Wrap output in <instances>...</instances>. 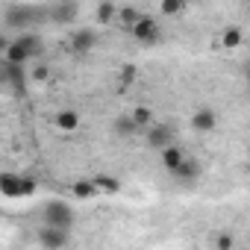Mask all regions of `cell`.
<instances>
[{
	"label": "cell",
	"mask_w": 250,
	"mask_h": 250,
	"mask_svg": "<svg viewBox=\"0 0 250 250\" xmlns=\"http://www.w3.org/2000/svg\"><path fill=\"white\" fill-rule=\"evenodd\" d=\"M39 53H42V39L33 36V33H21V36L12 39L9 47L3 50V62H6V65H21V68H27V62H30L33 56H39Z\"/></svg>",
	"instance_id": "1"
},
{
	"label": "cell",
	"mask_w": 250,
	"mask_h": 250,
	"mask_svg": "<svg viewBox=\"0 0 250 250\" xmlns=\"http://www.w3.org/2000/svg\"><path fill=\"white\" fill-rule=\"evenodd\" d=\"M42 221H44V227H56V229L71 232L74 224H77V215H74V209H71L68 200H59L56 197V200H47L42 206Z\"/></svg>",
	"instance_id": "2"
},
{
	"label": "cell",
	"mask_w": 250,
	"mask_h": 250,
	"mask_svg": "<svg viewBox=\"0 0 250 250\" xmlns=\"http://www.w3.org/2000/svg\"><path fill=\"white\" fill-rule=\"evenodd\" d=\"M145 145L150 147V150H165V147H171L174 145V130L168 127V124H153L150 130H145Z\"/></svg>",
	"instance_id": "3"
},
{
	"label": "cell",
	"mask_w": 250,
	"mask_h": 250,
	"mask_svg": "<svg viewBox=\"0 0 250 250\" xmlns=\"http://www.w3.org/2000/svg\"><path fill=\"white\" fill-rule=\"evenodd\" d=\"M130 36L139 44H153V42H159V21L153 15H142V21L130 30Z\"/></svg>",
	"instance_id": "4"
},
{
	"label": "cell",
	"mask_w": 250,
	"mask_h": 250,
	"mask_svg": "<svg viewBox=\"0 0 250 250\" xmlns=\"http://www.w3.org/2000/svg\"><path fill=\"white\" fill-rule=\"evenodd\" d=\"M36 15H39V9H36V6L12 3V6H6V12H3V24H6V27H27Z\"/></svg>",
	"instance_id": "5"
},
{
	"label": "cell",
	"mask_w": 250,
	"mask_h": 250,
	"mask_svg": "<svg viewBox=\"0 0 250 250\" xmlns=\"http://www.w3.org/2000/svg\"><path fill=\"white\" fill-rule=\"evenodd\" d=\"M71 53H91L94 47H97V33L91 30V27H80V30H74L71 33Z\"/></svg>",
	"instance_id": "6"
},
{
	"label": "cell",
	"mask_w": 250,
	"mask_h": 250,
	"mask_svg": "<svg viewBox=\"0 0 250 250\" xmlns=\"http://www.w3.org/2000/svg\"><path fill=\"white\" fill-rule=\"evenodd\" d=\"M39 244H42L44 250H65V244H68V232L42 224V229H39Z\"/></svg>",
	"instance_id": "7"
},
{
	"label": "cell",
	"mask_w": 250,
	"mask_h": 250,
	"mask_svg": "<svg viewBox=\"0 0 250 250\" xmlns=\"http://www.w3.org/2000/svg\"><path fill=\"white\" fill-rule=\"evenodd\" d=\"M191 127H194V133H212V130L218 127V112L209 109V106L194 109V115H191Z\"/></svg>",
	"instance_id": "8"
},
{
	"label": "cell",
	"mask_w": 250,
	"mask_h": 250,
	"mask_svg": "<svg viewBox=\"0 0 250 250\" xmlns=\"http://www.w3.org/2000/svg\"><path fill=\"white\" fill-rule=\"evenodd\" d=\"M159 159H162V165H165V171H168V174H177V171H180V165H183L188 156H186V150H183L180 145H171V147H165V150L159 153Z\"/></svg>",
	"instance_id": "9"
},
{
	"label": "cell",
	"mask_w": 250,
	"mask_h": 250,
	"mask_svg": "<svg viewBox=\"0 0 250 250\" xmlns=\"http://www.w3.org/2000/svg\"><path fill=\"white\" fill-rule=\"evenodd\" d=\"M53 124H56V130H62V133H77L80 130V112L77 109H59L53 115Z\"/></svg>",
	"instance_id": "10"
},
{
	"label": "cell",
	"mask_w": 250,
	"mask_h": 250,
	"mask_svg": "<svg viewBox=\"0 0 250 250\" xmlns=\"http://www.w3.org/2000/svg\"><path fill=\"white\" fill-rule=\"evenodd\" d=\"M47 15H50L53 24H71V21L80 15V6H77V3H53V6L47 9Z\"/></svg>",
	"instance_id": "11"
},
{
	"label": "cell",
	"mask_w": 250,
	"mask_h": 250,
	"mask_svg": "<svg viewBox=\"0 0 250 250\" xmlns=\"http://www.w3.org/2000/svg\"><path fill=\"white\" fill-rule=\"evenodd\" d=\"M177 183H186V186H191V183H197V177H200V162L194 159V156H188L183 165H180V171L177 174H171Z\"/></svg>",
	"instance_id": "12"
},
{
	"label": "cell",
	"mask_w": 250,
	"mask_h": 250,
	"mask_svg": "<svg viewBox=\"0 0 250 250\" xmlns=\"http://www.w3.org/2000/svg\"><path fill=\"white\" fill-rule=\"evenodd\" d=\"M112 133H115L118 139H130V136H136V133H142V130L136 127V121H133L130 112H127V115H118V118L112 121Z\"/></svg>",
	"instance_id": "13"
},
{
	"label": "cell",
	"mask_w": 250,
	"mask_h": 250,
	"mask_svg": "<svg viewBox=\"0 0 250 250\" xmlns=\"http://www.w3.org/2000/svg\"><path fill=\"white\" fill-rule=\"evenodd\" d=\"M91 183H94L97 194H118V191H121V180L112 177V174H94Z\"/></svg>",
	"instance_id": "14"
},
{
	"label": "cell",
	"mask_w": 250,
	"mask_h": 250,
	"mask_svg": "<svg viewBox=\"0 0 250 250\" xmlns=\"http://www.w3.org/2000/svg\"><path fill=\"white\" fill-rule=\"evenodd\" d=\"M3 80L15 88V91H24V83H27V71L21 65H6L3 62Z\"/></svg>",
	"instance_id": "15"
},
{
	"label": "cell",
	"mask_w": 250,
	"mask_h": 250,
	"mask_svg": "<svg viewBox=\"0 0 250 250\" xmlns=\"http://www.w3.org/2000/svg\"><path fill=\"white\" fill-rule=\"evenodd\" d=\"M130 118L136 121V127H139V130H150L153 124H156V115H153L150 106H136V109L130 112Z\"/></svg>",
	"instance_id": "16"
},
{
	"label": "cell",
	"mask_w": 250,
	"mask_h": 250,
	"mask_svg": "<svg viewBox=\"0 0 250 250\" xmlns=\"http://www.w3.org/2000/svg\"><path fill=\"white\" fill-rule=\"evenodd\" d=\"M0 191L6 197H21V174H0Z\"/></svg>",
	"instance_id": "17"
},
{
	"label": "cell",
	"mask_w": 250,
	"mask_h": 250,
	"mask_svg": "<svg viewBox=\"0 0 250 250\" xmlns=\"http://www.w3.org/2000/svg\"><path fill=\"white\" fill-rule=\"evenodd\" d=\"M244 44V33H241V27H227L224 33H221V47L224 50H235V47H241Z\"/></svg>",
	"instance_id": "18"
},
{
	"label": "cell",
	"mask_w": 250,
	"mask_h": 250,
	"mask_svg": "<svg viewBox=\"0 0 250 250\" xmlns=\"http://www.w3.org/2000/svg\"><path fill=\"white\" fill-rule=\"evenodd\" d=\"M118 6L115 3H97L94 6V18H97V24H115L118 21Z\"/></svg>",
	"instance_id": "19"
},
{
	"label": "cell",
	"mask_w": 250,
	"mask_h": 250,
	"mask_svg": "<svg viewBox=\"0 0 250 250\" xmlns=\"http://www.w3.org/2000/svg\"><path fill=\"white\" fill-rule=\"evenodd\" d=\"M94 194H97V188H94L91 180H77V183H71V197H77V200H91Z\"/></svg>",
	"instance_id": "20"
},
{
	"label": "cell",
	"mask_w": 250,
	"mask_h": 250,
	"mask_svg": "<svg viewBox=\"0 0 250 250\" xmlns=\"http://www.w3.org/2000/svg\"><path fill=\"white\" fill-rule=\"evenodd\" d=\"M142 15H145V12H139L136 6H124V9L118 12V24H121V27H127V30H133V27L142 21Z\"/></svg>",
	"instance_id": "21"
},
{
	"label": "cell",
	"mask_w": 250,
	"mask_h": 250,
	"mask_svg": "<svg viewBox=\"0 0 250 250\" xmlns=\"http://www.w3.org/2000/svg\"><path fill=\"white\" fill-rule=\"evenodd\" d=\"M212 247H215V250H232V247H235V235H232L229 229H218V232L212 235Z\"/></svg>",
	"instance_id": "22"
},
{
	"label": "cell",
	"mask_w": 250,
	"mask_h": 250,
	"mask_svg": "<svg viewBox=\"0 0 250 250\" xmlns=\"http://www.w3.org/2000/svg\"><path fill=\"white\" fill-rule=\"evenodd\" d=\"M186 9V3H183V0H162V3H159V12L165 15V18H171V15H180Z\"/></svg>",
	"instance_id": "23"
},
{
	"label": "cell",
	"mask_w": 250,
	"mask_h": 250,
	"mask_svg": "<svg viewBox=\"0 0 250 250\" xmlns=\"http://www.w3.org/2000/svg\"><path fill=\"white\" fill-rule=\"evenodd\" d=\"M118 77H121V85H130V83H136L139 71H136V65H133V62H127V65L121 68V74H118Z\"/></svg>",
	"instance_id": "24"
},
{
	"label": "cell",
	"mask_w": 250,
	"mask_h": 250,
	"mask_svg": "<svg viewBox=\"0 0 250 250\" xmlns=\"http://www.w3.org/2000/svg\"><path fill=\"white\" fill-rule=\"evenodd\" d=\"M36 180L33 177H21V197H30V194H36Z\"/></svg>",
	"instance_id": "25"
},
{
	"label": "cell",
	"mask_w": 250,
	"mask_h": 250,
	"mask_svg": "<svg viewBox=\"0 0 250 250\" xmlns=\"http://www.w3.org/2000/svg\"><path fill=\"white\" fill-rule=\"evenodd\" d=\"M33 80H39V83H44V80H50V68H44V65H39V68L33 71Z\"/></svg>",
	"instance_id": "26"
},
{
	"label": "cell",
	"mask_w": 250,
	"mask_h": 250,
	"mask_svg": "<svg viewBox=\"0 0 250 250\" xmlns=\"http://www.w3.org/2000/svg\"><path fill=\"white\" fill-rule=\"evenodd\" d=\"M247 50H250V39H247Z\"/></svg>",
	"instance_id": "27"
},
{
	"label": "cell",
	"mask_w": 250,
	"mask_h": 250,
	"mask_svg": "<svg viewBox=\"0 0 250 250\" xmlns=\"http://www.w3.org/2000/svg\"><path fill=\"white\" fill-rule=\"evenodd\" d=\"M247 156H250V145H247Z\"/></svg>",
	"instance_id": "28"
},
{
	"label": "cell",
	"mask_w": 250,
	"mask_h": 250,
	"mask_svg": "<svg viewBox=\"0 0 250 250\" xmlns=\"http://www.w3.org/2000/svg\"><path fill=\"white\" fill-rule=\"evenodd\" d=\"M247 15H250V6H247Z\"/></svg>",
	"instance_id": "29"
}]
</instances>
